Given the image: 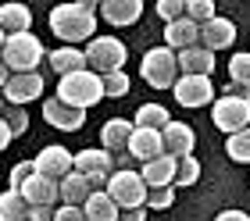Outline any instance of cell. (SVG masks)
<instances>
[{"instance_id":"1","label":"cell","mask_w":250,"mask_h":221,"mask_svg":"<svg viewBox=\"0 0 250 221\" xmlns=\"http://www.w3.org/2000/svg\"><path fill=\"white\" fill-rule=\"evenodd\" d=\"M100 4L93 0H75V4H58L50 11V32L58 40H64L68 46H79L83 40L97 36V11Z\"/></svg>"},{"instance_id":"2","label":"cell","mask_w":250,"mask_h":221,"mask_svg":"<svg viewBox=\"0 0 250 221\" xmlns=\"http://www.w3.org/2000/svg\"><path fill=\"white\" fill-rule=\"evenodd\" d=\"M58 100L68 103V107L86 111V107H93V103L104 100V79L93 75L89 68L86 72H75V75H64L61 86H58Z\"/></svg>"},{"instance_id":"3","label":"cell","mask_w":250,"mask_h":221,"mask_svg":"<svg viewBox=\"0 0 250 221\" xmlns=\"http://www.w3.org/2000/svg\"><path fill=\"white\" fill-rule=\"evenodd\" d=\"M43 43L32 36V32H15V36H7L4 50H0V61L7 64L11 75H21V72H36V64L43 61Z\"/></svg>"},{"instance_id":"4","label":"cell","mask_w":250,"mask_h":221,"mask_svg":"<svg viewBox=\"0 0 250 221\" xmlns=\"http://www.w3.org/2000/svg\"><path fill=\"white\" fill-rule=\"evenodd\" d=\"M86 68L93 75H111V72H122L125 68V57H129V50H125V43L115 40V36H93L86 46Z\"/></svg>"},{"instance_id":"5","label":"cell","mask_w":250,"mask_h":221,"mask_svg":"<svg viewBox=\"0 0 250 221\" xmlns=\"http://www.w3.org/2000/svg\"><path fill=\"white\" fill-rule=\"evenodd\" d=\"M140 75L150 89H172L179 79V54L168 50V46H154V50L143 54Z\"/></svg>"},{"instance_id":"6","label":"cell","mask_w":250,"mask_h":221,"mask_svg":"<svg viewBox=\"0 0 250 221\" xmlns=\"http://www.w3.org/2000/svg\"><path fill=\"white\" fill-rule=\"evenodd\" d=\"M146 182L140 171H115L107 179V196L118 203V211H140L146 207Z\"/></svg>"},{"instance_id":"7","label":"cell","mask_w":250,"mask_h":221,"mask_svg":"<svg viewBox=\"0 0 250 221\" xmlns=\"http://www.w3.org/2000/svg\"><path fill=\"white\" fill-rule=\"evenodd\" d=\"M211 121H214V129H222L225 136H236V132L250 129V100H240V97H222V100H214Z\"/></svg>"},{"instance_id":"8","label":"cell","mask_w":250,"mask_h":221,"mask_svg":"<svg viewBox=\"0 0 250 221\" xmlns=\"http://www.w3.org/2000/svg\"><path fill=\"white\" fill-rule=\"evenodd\" d=\"M111 168H115V157H111L104 146H89V150H79V154H75V171L86 175L93 189H97V185H107V179L115 175Z\"/></svg>"},{"instance_id":"9","label":"cell","mask_w":250,"mask_h":221,"mask_svg":"<svg viewBox=\"0 0 250 221\" xmlns=\"http://www.w3.org/2000/svg\"><path fill=\"white\" fill-rule=\"evenodd\" d=\"M36 175H47V179H54V182H61L64 175H72L75 171V157L68 154L64 146H58V143H50V146H43L40 154H36Z\"/></svg>"},{"instance_id":"10","label":"cell","mask_w":250,"mask_h":221,"mask_svg":"<svg viewBox=\"0 0 250 221\" xmlns=\"http://www.w3.org/2000/svg\"><path fill=\"white\" fill-rule=\"evenodd\" d=\"M4 93V100L11 107H25L29 100H40L43 97V75L40 72H21V75H11L7 86L0 89Z\"/></svg>"},{"instance_id":"11","label":"cell","mask_w":250,"mask_h":221,"mask_svg":"<svg viewBox=\"0 0 250 221\" xmlns=\"http://www.w3.org/2000/svg\"><path fill=\"white\" fill-rule=\"evenodd\" d=\"M172 93H175V100L183 103V107H204V103L214 100V86H211V79H204V75H179Z\"/></svg>"},{"instance_id":"12","label":"cell","mask_w":250,"mask_h":221,"mask_svg":"<svg viewBox=\"0 0 250 221\" xmlns=\"http://www.w3.org/2000/svg\"><path fill=\"white\" fill-rule=\"evenodd\" d=\"M43 118H47V125H54V129H61V132H79L86 125V111L68 107L58 97H50V100H43Z\"/></svg>"},{"instance_id":"13","label":"cell","mask_w":250,"mask_h":221,"mask_svg":"<svg viewBox=\"0 0 250 221\" xmlns=\"http://www.w3.org/2000/svg\"><path fill=\"white\" fill-rule=\"evenodd\" d=\"M161 143H165V154L168 157H193V143H197V136L186 121H168L165 132H161Z\"/></svg>"},{"instance_id":"14","label":"cell","mask_w":250,"mask_h":221,"mask_svg":"<svg viewBox=\"0 0 250 221\" xmlns=\"http://www.w3.org/2000/svg\"><path fill=\"white\" fill-rule=\"evenodd\" d=\"M21 196H25L29 207H54L61 200V185L47 179V175H32L25 185H21Z\"/></svg>"},{"instance_id":"15","label":"cell","mask_w":250,"mask_h":221,"mask_svg":"<svg viewBox=\"0 0 250 221\" xmlns=\"http://www.w3.org/2000/svg\"><path fill=\"white\" fill-rule=\"evenodd\" d=\"M236 43V25L229 18H211L208 25H200V46L204 50H225V46Z\"/></svg>"},{"instance_id":"16","label":"cell","mask_w":250,"mask_h":221,"mask_svg":"<svg viewBox=\"0 0 250 221\" xmlns=\"http://www.w3.org/2000/svg\"><path fill=\"white\" fill-rule=\"evenodd\" d=\"M97 11L107 25H136L140 15H143V4L140 0H104Z\"/></svg>"},{"instance_id":"17","label":"cell","mask_w":250,"mask_h":221,"mask_svg":"<svg viewBox=\"0 0 250 221\" xmlns=\"http://www.w3.org/2000/svg\"><path fill=\"white\" fill-rule=\"evenodd\" d=\"M129 154L143 164H150L165 154V143H161V132L154 129H132V139H129Z\"/></svg>"},{"instance_id":"18","label":"cell","mask_w":250,"mask_h":221,"mask_svg":"<svg viewBox=\"0 0 250 221\" xmlns=\"http://www.w3.org/2000/svg\"><path fill=\"white\" fill-rule=\"evenodd\" d=\"M165 46L168 50H189V46H200V25H193L189 18H179L172 25H165Z\"/></svg>"},{"instance_id":"19","label":"cell","mask_w":250,"mask_h":221,"mask_svg":"<svg viewBox=\"0 0 250 221\" xmlns=\"http://www.w3.org/2000/svg\"><path fill=\"white\" fill-rule=\"evenodd\" d=\"M143 182L146 189H165V185H175V157L161 154L157 161H150V164H143Z\"/></svg>"},{"instance_id":"20","label":"cell","mask_w":250,"mask_h":221,"mask_svg":"<svg viewBox=\"0 0 250 221\" xmlns=\"http://www.w3.org/2000/svg\"><path fill=\"white\" fill-rule=\"evenodd\" d=\"M132 129H136V125L129 118H111V121H104V129H100V143H104V150H107V154H115V150H129Z\"/></svg>"},{"instance_id":"21","label":"cell","mask_w":250,"mask_h":221,"mask_svg":"<svg viewBox=\"0 0 250 221\" xmlns=\"http://www.w3.org/2000/svg\"><path fill=\"white\" fill-rule=\"evenodd\" d=\"M179 72H183V75H204V79H211L214 54L204 50V46H189V50L179 54Z\"/></svg>"},{"instance_id":"22","label":"cell","mask_w":250,"mask_h":221,"mask_svg":"<svg viewBox=\"0 0 250 221\" xmlns=\"http://www.w3.org/2000/svg\"><path fill=\"white\" fill-rule=\"evenodd\" d=\"M61 200L68 203V207H83L86 200H89V196H93L97 189H93V185H89V179L86 175H79V171H72V175H64L61 182Z\"/></svg>"},{"instance_id":"23","label":"cell","mask_w":250,"mask_h":221,"mask_svg":"<svg viewBox=\"0 0 250 221\" xmlns=\"http://www.w3.org/2000/svg\"><path fill=\"white\" fill-rule=\"evenodd\" d=\"M50 68L58 72L61 79L64 75H75V72H86V54L79 46H61V50H50Z\"/></svg>"},{"instance_id":"24","label":"cell","mask_w":250,"mask_h":221,"mask_svg":"<svg viewBox=\"0 0 250 221\" xmlns=\"http://www.w3.org/2000/svg\"><path fill=\"white\" fill-rule=\"evenodd\" d=\"M83 214H86V221H118L122 218V211H118V203L107 196V189H97L89 200L83 203Z\"/></svg>"},{"instance_id":"25","label":"cell","mask_w":250,"mask_h":221,"mask_svg":"<svg viewBox=\"0 0 250 221\" xmlns=\"http://www.w3.org/2000/svg\"><path fill=\"white\" fill-rule=\"evenodd\" d=\"M29 25H32V11L25 4H0V29H4V36L29 32Z\"/></svg>"},{"instance_id":"26","label":"cell","mask_w":250,"mask_h":221,"mask_svg":"<svg viewBox=\"0 0 250 221\" xmlns=\"http://www.w3.org/2000/svg\"><path fill=\"white\" fill-rule=\"evenodd\" d=\"M29 214H32V207L25 203L21 193H15V189L0 193V221H29Z\"/></svg>"},{"instance_id":"27","label":"cell","mask_w":250,"mask_h":221,"mask_svg":"<svg viewBox=\"0 0 250 221\" xmlns=\"http://www.w3.org/2000/svg\"><path fill=\"white\" fill-rule=\"evenodd\" d=\"M172 121V114H168L161 103H143L140 111H136V129H154V132H165V125Z\"/></svg>"},{"instance_id":"28","label":"cell","mask_w":250,"mask_h":221,"mask_svg":"<svg viewBox=\"0 0 250 221\" xmlns=\"http://www.w3.org/2000/svg\"><path fill=\"white\" fill-rule=\"evenodd\" d=\"M225 154H229L236 164H250V129L229 136V143H225Z\"/></svg>"},{"instance_id":"29","label":"cell","mask_w":250,"mask_h":221,"mask_svg":"<svg viewBox=\"0 0 250 221\" xmlns=\"http://www.w3.org/2000/svg\"><path fill=\"white\" fill-rule=\"evenodd\" d=\"M200 179V161L197 157H179L175 161V185H193Z\"/></svg>"},{"instance_id":"30","label":"cell","mask_w":250,"mask_h":221,"mask_svg":"<svg viewBox=\"0 0 250 221\" xmlns=\"http://www.w3.org/2000/svg\"><path fill=\"white\" fill-rule=\"evenodd\" d=\"M186 18L193 21V25H208V21L218 18V15H214L211 0H186Z\"/></svg>"},{"instance_id":"31","label":"cell","mask_w":250,"mask_h":221,"mask_svg":"<svg viewBox=\"0 0 250 221\" xmlns=\"http://www.w3.org/2000/svg\"><path fill=\"white\" fill-rule=\"evenodd\" d=\"M229 79H232L236 86H247L250 89V50L229 57Z\"/></svg>"},{"instance_id":"32","label":"cell","mask_w":250,"mask_h":221,"mask_svg":"<svg viewBox=\"0 0 250 221\" xmlns=\"http://www.w3.org/2000/svg\"><path fill=\"white\" fill-rule=\"evenodd\" d=\"M157 15L165 18V25L186 18V0H157Z\"/></svg>"},{"instance_id":"33","label":"cell","mask_w":250,"mask_h":221,"mask_svg":"<svg viewBox=\"0 0 250 221\" xmlns=\"http://www.w3.org/2000/svg\"><path fill=\"white\" fill-rule=\"evenodd\" d=\"M129 93V75L125 72H111V75H104V97H125Z\"/></svg>"},{"instance_id":"34","label":"cell","mask_w":250,"mask_h":221,"mask_svg":"<svg viewBox=\"0 0 250 221\" xmlns=\"http://www.w3.org/2000/svg\"><path fill=\"white\" fill-rule=\"evenodd\" d=\"M4 121H7L11 136H25V129H29V114H25V107H7V111H4Z\"/></svg>"},{"instance_id":"35","label":"cell","mask_w":250,"mask_h":221,"mask_svg":"<svg viewBox=\"0 0 250 221\" xmlns=\"http://www.w3.org/2000/svg\"><path fill=\"white\" fill-rule=\"evenodd\" d=\"M32 175H36V164H32V161H18V164L11 168V189L21 193V185H25Z\"/></svg>"},{"instance_id":"36","label":"cell","mask_w":250,"mask_h":221,"mask_svg":"<svg viewBox=\"0 0 250 221\" xmlns=\"http://www.w3.org/2000/svg\"><path fill=\"white\" fill-rule=\"evenodd\" d=\"M172 203H175V189H172V185H165V189H150V193H146V207H154V211H168Z\"/></svg>"},{"instance_id":"37","label":"cell","mask_w":250,"mask_h":221,"mask_svg":"<svg viewBox=\"0 0 250 221\" xmlns=\"http://www.w3.org/2000/svg\"><path fill=\"white\" fill-rule=\"evenodd\" d=\"M54 221H86V214H83V207H58L54 211Z\"/></svg>"},{"instance_id":"38","label":"cell","mask_w":250,"mask_h":221,"mask_svg":"<svg viewBox=\"0 0 250 221\" xmlns=\"http://www.w3.org/2000/svg\"><path fill=\"white\" fill-rule=\"evenodd\" d=\"M222 97H240V100H250V89L247 86H236V82H229L222 89Z\"/></svg>"},{"instance_id":"39","label":"cell","mask_w":250,"mask_h":221,"mask_svg":"<svg viewBox=\"0 0 250 221\" xmlns=\"http://www.w3.org/2000/svg\"><path fill=\"white\" fill-rule=\"evenodd\" d=\"M29 221H54V211H50V207H32Z\"/></svg>"},{"instance_id":"40","label":"cell","mask_w":250,"mask_h":221,"mask_svg":"<svg viewBox=\"0 0 250 221\" xmlns=\"http://www.w3.org/2000/svg\"><path fill=\"white\" fill-rule=\"evenodd\" d=\"M11 139H15V136H11V129H7V121L0 118V154H4V150L11 146Z\"/></svg>"},{"instance_id":"41","label":"cell","mask_w":250,"mask_h":221,"mask_svg":"<svg viewBox=\"0 0 250 221\" xmlns=\"http://www.w3.org/2000/svg\"><path fill=\"white\" fill-rule=\"evenodd\" d=\"M118 221H146V207H140V211H122Z\"/></svg>"},{"instance_id":"42","label":"cell","mask_w":250,"mask_h":221,"mask_svg":"<svg viewBox=\"0 0 250 221\" xmlns=\"http://www.w3.org/2000/svg\"><path fill=\"white\" fill-rule=\"evenodd\" d=\"M214 221H250V218H247L243 211H222V214L214 218Z\"/></svg>"},{"instance_id":"43","label":"cell","mask_w":250,"mask_h":221,"mask_svg":"<svg viewBox=\"0 0 250 221\" xmlns=\"http://www.w3.org/2000/svg\"><path fill=\"white\" fill-rule=\"evenodd\" d=\"M7 79H11V72H7V64H4V61H0V89H4V86H7Z\"/></svg>"},{"instance_id":"44","label":"cell","mask_w":250,"mask_h":221,"mask_svg":"<svg viewBox=\"0 0 250 221\" xmlns=\"http://www.w3.org/2000/svg\"><path fill=\"white\" fill-rule=\"evenodd\" d=\"M4 111H7V107H4V93H0V118H4Z\"/></svg>"},{"instance_id":"45","label":"cell","mask_w":250,"mask_h":221,"mask_svg":"<svg viewBox=\"0 0 250 221\" xmlns=\"http://www.w3.org/2000/svg\"><path fill=\"white\" fill-rule=\"evenodd\" d=\"M4 43H7V36H4V29H0V50H4Z\"/></svg>"}]
</instances>
